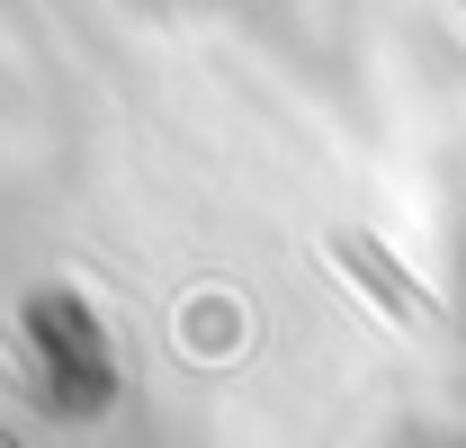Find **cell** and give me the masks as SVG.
I'll return each instance as SVG.
<instances>
[{
  "mask_svg": "<svg viewBox=\"0 0 466 448\" xmlns=\"http://www.w3.org/2000/svg\"><path fill=\"white\" fill-rule=\"evenodd\" d=\"M341 260L359 270V287H368V296H386L404 323H431V296H412V287H404V270H395L386 251H368V242H341Z\"/></svg>",
  "mask_w": 466,
  "mask_h": 448,
  "instance_id": "1",
  "label": "cell"
}]
</instances>
